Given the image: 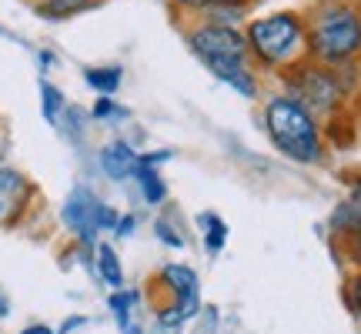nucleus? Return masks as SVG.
<instances>
[{"label":"nucleus","mask_w":361,"mask_h":334,"mask_svg":"<svg viewBox=\"0 0 361 334\" xmlns=\"http://www.w3.org/2000/svg\"><path fill=\"white\" fill-rule=\"evenodd\" d=\"M184 37H188V47H191L194 57H197L221 84H228L234 94H241L245 101H255L261 94L258 67L251 64L245 27L197 20Z\"/></svg>","instance_id":"nucleus-1"},{"label":"nucleus","mask_w":361,"mask_h":334,"mask_svg":"<svg viewBox=\"0 0 361 334\" xmlns=\"http://www.w3.org/2000/svg\"><path fill=\"white\" fill-rule=\"evenodd\" d=\"M117 221L121 218H117L107 204H101V201H97V194L90 191V187H74V191L67 194L64 224L78 234V241L84 247L97 245V234H101L104 228H117Z\"/></svg>","instance_id":"nucleus-6"},{"label":"nucleus","mask_w":361,"mask_h":334,"mask_svg":"<svg viewBox=\"0 0 361 334\" xmlns=\"http://www.w3.org/2000/svg\"><path fill=\"white\" fill-rule=\"evenodd\" d=\"M261 124L271 147L295 164H322L328 157L324 124L288 90L271 94L261 107Z\"/></svg>","instance_id":"nucleus-2"},{"label":"nucleus","mask_w":361,"mask_h":334,"mask_svg":"<svg viewBox=\"0 0 361 334\" xmlns=\"http://www.w3.org/2000/svg\"><path fill=\"white\" fill-rule=\"evenodd\" d=\"M184 321H188V314L180 311L178 301H174L171 308H161V311H157V324H161L164 331H171V334L180 331V328H184Z\"/></svg>","instance_id":"nucleus-18"},{"label":"nucleus","mask_w":361,"mask_h":334,"mask_svg":"<svg viewBox=\"0 0 361 334\" xmlns=\"http://www.w3.org/2000/svg\"><path fill=\"white\" fill-rule=\"evenodd\" d=\"M197 224H201V231H204V247L211 254H218L221 247L228 245V224H224L218 214H211V211L197 214Z\"/></svg>","instance_id":"nucleus-14"},{"label":"nucleus","mask_w":361,"mask_h":334,"mask_svg":"<svg viewBox=\"0 0 361 334\" xmlns=\"http://www.w3.org/2000/svg\"><path fill=\"white\" fill-rule=\"evenodd\" d=\"M154 231H157V237H161V241H164L168 247H184V237H180L174 228H171L168 218H157L154 221Z\"/></svg>","instance_id":"nucleus-21"},{"label":"nucleus","mask_w":361,"mask_h":334,"mask_svg":"<svg viewBox=\"0 0 361 334\" xmlns=\"http://www.w3.org/2000/svg\"><path fill=\"white\" fill-rule=\"evenodd\" d=\"M134 224H137V221H134V218H121V221H117V228H114V231H117V237H128V234L134 231Z\"/></svg>","instance_id":"nucleus-25"},{"label":"nucleus","mask_w":361,"mask_h":334,"mask_svg":"<svg viewBox=\"0 0 361 334\" xmlns=\"http://www.w3.org/2000/svg\"><path fill=\"white\" fill-rule=\"evenodd\" d=\"M141 167V154L130 147L128 141H111L101 147V171L111 180H128L137 174Z\"/></svg>","instance_id":"nucleus-9"},{"label":"nucleus","mask_w":361,"mask_h":334,"mask_svg":"<svg viewBox=\"0 0 361 334\" xmlns=\"http://www.w3.org/2000/svg\"><path fill=\"white\" fill-rule=\"evenodd\" d=\"M168 4L180 13H197V17H201V13H207L214 4H221V0H168Z\"/></svg>","instance_id":"nucleus-20"},{"label":"nucleus","mask_w":361,"mask_h":334,"mask_svg":"<svg viewBox=\"0 0 361 334\" xmlns=\"http://www.w3.org/2000/svg\"><path fill=\"white\" fill-rule=\"evenodd\" d=\"M251 64L264 74L281 78L288 67L308 57V20L298 11H274L264 17H251L245 24Z\"/></svg>","instance_id":"nucleus-3"},{"label":"nucleus","mask_w":361,"mask_h":334,"mask_svg":"<svg viewBox=\"0 0 361 334\" xmlns=\"http://www.w3.org/2000/svg\"><path fill=\"white\" fill-rule=\"evenodd\" d=\"M348 247H351V257H355V261L361 264V224L348 234Z\"/></svg>","instance_id":"nucleus-23"},{"label":"nucleus","mask_w":361,"mask_h":334,"mask_svg":"<svg viewBox=\"0 0 361 334\" xmlns=\"http://www.w3.org/2000/svg\"><path fill=\"white\" fill-rule=\"evenodd\" d=\"M358 7H361V0H358Z\"/></svg>","instance_id":"nucleus-29"},{"label":"nucleus","mask_w":361,"mask_h":334,"mask_svg":"<svg viewBox=\"0 0 361 334\" xmlns=\"http://www.w3.org/2000/svg\"><path fill=\"white\" fill-rule=\"evenodd\" d=\"M308 57L328 67L361 61L358 0H318L308 13Z\"/></svg>","instance_id":"nucleus-4"},{"label":"nucleus","mask_w":361,"mask_h":334,"mask_svg":"<svg viewBox=\"0 0 361 334\" xmlns=\"http://www.w3.org/2000/svg\"><path fill=\"white\" fill-rule=\"evenodd\" d=\"M0 314H7V301L4 297H0Z\"/></svg>","instance_id":"nucleus-27"},{"label":"nucleus","mask_w":361,"mask_h":334,"mask_svg":"<svg viewBox=\"0 0 361 334\" xmlns=\"http://www.w3.org/2000/svg\"><path fill=\"white\" fill-rule=\"evenodd\" d=\"M40 111H44V117L51 124H61V114L67 111L64 94L54 87V84H47V80H40Z\"/></svg>","instance_id":"nucleus-16"},{"label":"nucleus","mask_w":361,"mask_h":334,"mask_svg":"<svg viewBox=\"0 0 361 334\" xmlns=\"http://www.w3.org/2000/svg\"><path fill=\"white\" fill-rule=\"evenodd\" d=\"M201 20L211 24H228V27H241L245 20H251V7H245L241 0H221L214 4L207 13H201Z\"/></svg>","instance_id":"nucleus-11"},{"label":"nucleus","mask_w":361,"mask_h":334,"mask_svg":"<svg viewBox=\"0 0 361 334\" xmlns=\"http://www.w3.org/2000/svg\"><path fill=\"white\" fill-rule=\"evenodd\" d=\"M351 308H355V314L361 318V274L351 281Z\"/></svg>","instance_id":"nucleus-24"},{"label":"nucleus","mask_w":361,"mask_h":334,"mask_svg":"<svg viewBox=\"0 0 361 334\" xmlns=\"http://www.w3.org/2000/svg\"><path fill=\"white\" fill-rule=\"evenodd\" d=\"M161 281L171 291V297L180 304V311L188 318H194V311L201 304V281H197V274L188 264H168L161 271Z\"/></svg>","instance_id":"nucleus-8"},{"label":"nucleus","mask_w":361,"mask_h":334,"mask_svg":"<svg viewBox=\"0 0 361 334\" xmlns=\"http://www.w3.org/2000/svg\"><path fill=\"white\" fill-rule=\"evenodd\" d=\"M134 180H137L141 197L147 201V204H161V201L168 197V184H164V178H161V174H157V167L141 164V167H137V174H134Z\"/></svg>","instance_id":"nucleus-12"},{"label":"nucleus","mask_w":361,"mask_h":334,"mask_svg":"<svg viewBox=\"0 0 361 334\" xmlns=\"http://www.w3.org/2000/svg\"><path fill=\"white\" fill-rule=\"evenodd\" d=\"M128 334H141V331H137V328H130V331Z\"/></svg>","instance_id":"nucleus-28"},{"label":"nucleus","mask_w":361,"mask_h":334,"mask_svg":"<svg viewBox=\"0 0 361 334\" xmlns=\"http://www.w3.org/2000/svg\"><path fill=\"white\" fill-rule=\"evenodd\" d=\"M84 80L97 94H114L121 87V80H124V70L121 67H90V70H84Z\"/></svg>","instance_id":"nucleus-15"},{"label":"nucleus","mask_w":361,"mask_h":334,"mask_svg":"<svg viewBox=\"0 0 361 334\" xmlns=\"http://www.w3.org/2000/svg\"><path fill=\"white\" fill-rule=\"evenodd\" d=\"M20 334H54V331L47 328V324H30V328H24Z\"/></svg>","instance_id":"nucleus-26"},{"label":"nucleus","mask_w":361,"mask_h":334,"mask_svg":"<svg viewBox=\"0 0 361 334\" xmlns=\"http://www.w3.org/2000/svg\"><path fill=\"white\" fill-rule=\"evenodd\" d=\"M97 4H101V0H37L34 11H37V17H44V20L61 24V20H71V17H78V13L97 7Z\"/></svg>","instance_id":"nucleus-10"},{"label":"nucleus","mask_w":361,"mask_h":334,"mask_svg":"<svg viewBox=\"0 0 361 334\" xmlns=\"http://www.w3.org/2000/svg\"><path fill=\"white\" fill-rule=\"evenodd\" d=\"M94 117H97V120H111V117H128V111L117 107V104L111 101V94H101L97 104H94Z\"/></svg>","instance_id":"nucleus-19"},{"label":"nucleus","mask_w":361,"mask_h":334,"mask_svg":"<svg viewBox=\"0 0 361 334\" xmlns=\"http://www.w3.org/2000/svg\"><path fill=\"white\" fill-rule=\"evenodd\" d=\"M361 224V197H355V201H345V204H338V211L331 214V228L335 231H341L345 237H348L355 228Z\"/></svg>","instance_id":"nucleus-17"},{"label":"nucleus","mask_w":361,"mask_h":334,"mask_svg":"<svg viewBox=\"0 0 361 334\" xmlns=\"http://www.w3.org/2000/svg\"><path fill=\"white\" fill-rule=\"evenodd\" d=\"M281 80H284V90L305 104L322 124L335 120V117L348 107V94H345V87H341L335 67L322 64V61L305 57L301 64L288 67V70L281 74Z\"/></svg>","instance_id":"nucleus-5"},{"label":"nucleus","mask_w":361,"mask_h":334,"mask_svg":"<svg viewBox=\"0 0 361 334\" xmlns=\"http://www.w3.org/2000/svg\"><path fill=\"white\" fill-rule=\"evenodd\" d=\"M111 311L117 314V321H121V328L128 331V314H130V295H124V291H117L114 297H111Z\"/></svg>","instance_id":"nucleus-22"},{"label":"nucleus","mask_w":361,"mask_h":334,"mask_svg":"<svg viewBox=\"0 0 361 334\" xmlns=\"http://www.w3.org/2000/svg\"><path fill=\"white\" fill-rule=\"evenodd\" d=\"M94 261H97V274H101V281H107L111 287H121V284H124V274H121V261H117L114 247L94 245Z\"/></svg>","instance_id":"nucleus-13"},{"label":"nucleus","mask_w":361,"mask_h":334,"mask_svg":"<svg viewBox=\"0 0 361 334\" xmlns=\"http://www.w3.org/2000/svg\"><path fill=\"white\" fill-rule=\"evenodd\" d=\"M30 194H34V187H30V180L20 171L0 167V228L13 224V221L24 214Z\"/></svg>","instance_id":"nucleus-7"}]
</instances>
